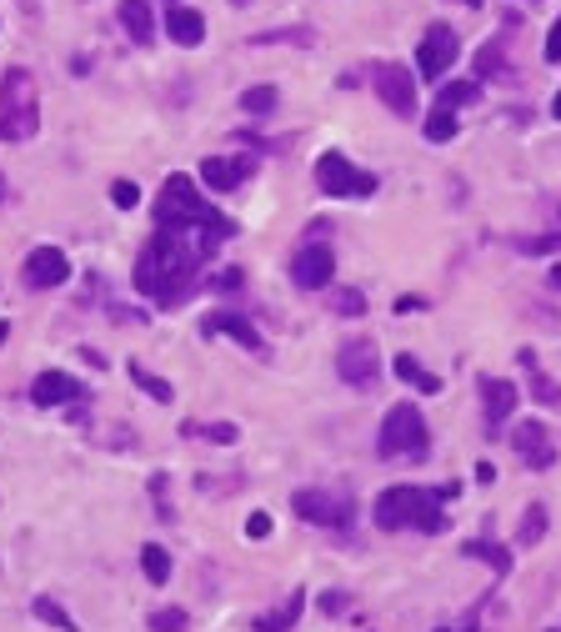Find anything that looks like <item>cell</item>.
Returning a JSON list of instances; mask_svg holds the SVG:
<instances>
[{
  "label": "cell",
  "instance_id": "14",
  "mask_svg": "<svg viewBox=\"0 0 561 632\" xmlns=\"http://www.w3.org/2000/svg\"><path fill=\"white\" fill-rule=\"evenodd\" d=\"M206 337H231V342H241L251 357H266V337L246 322L241 311H211V316H206Z\"/></svg>",
  "mask_w": 561,
  "mask_h": 632
},
{
  "label": "cell",
  "instance_id": "13",
  "mask_svg": "<svg viewBox=\"0 0 561 632\" xmlns=\"http://www.w3.org/2000/svg\"><path fill=\"white\" fill-rule=\"evenodd\" d=\"M511 452L526 462V472H551L556 467V447H551V432L541 422H521L511 432Z\"/></svg>",
  "mask_w": 561,
  "mask_h": 632
},
{
  "label": "cell",
  "instance_id": "16",
  "mask_svg": "<svg viewBox=\"0 0 561 632\" xmlns=\"http://www.w3.org/2000/svg\"><path fill=\"white\" fill-rule=\"evenodd\" d=\"M246 176H251V161H246V156H211V161L201 166V181H206L211 191H236Z\"/></svg>",
  "mask_w": 561,
  "mask_h": 632
},
{
  "label": "cell",
  "instance_id": "6",
  "mask_svg": "<svg viewBox=\"0 0 561 632\" xmlns=\"http://www.w3.org/2000/svg\"><path fill=\"white\" fill-rule=\"evenodd\" d=\"M316 186H321L326 196H336V201H356V196H371V191H376V176L361 171V166H351L341 151H326V156L316 161Z\"/></svg>",
  "mask_w": 561,
  "mask_h": 632
},
{
  "label": "cell",
  "instance_id": "28",
  "mask_svg": "<svg viewBox=\"0 0 561 632\" xmlns=\"http://www.w3.org/2000/svg\"><path fill=\"white\" fill-rule=\"evenodd\" d=\"M466 552H471V557H481V562H491V572H496V577H506V572H511L506 547H501V542H491V537H486V542H481V537H476V542H466Z\"/></svg>",
  "mask_w": 561,
  "mask_h": 632
},
{
  "label": "cell",
  "instance_id": "48",
  "mask_svg": "<svg viewBox=\"0 0 561 632\" xmlns=\"http://www.w3.org/2000/svg\"><path fill=\"white\" fill-rule=\"evenodd\" d=\"M231 6H246V0H231Z\"/></svg>",
  "mask_w": 561,
  "mask_h": 632
},
{
  "label": "cell",
  "instance_id": "37",
  "mask_svg": "<svg viewBox=\"0 0 561 632\" xmlns=\"http://www.w3.org/2000/svg\"><path fill=\"white\" fill-rule=\"evenodd\" d=\"M201 437H211L216 447H231V442H236V427H231V422H211Z\"/></svg>",
  "mask_w": 561,
  "mask_h": 632
},
{
  "label": "cell",
  "instance_id": "40",
  "mask_svg": "<svg viewBox=\"0 0 561 632\" xmlns=\"http://www.w3.org/2000/svg\"><path fill=\"white\" fill-rule=\"evenodd\" d=\"M421 306H426L421 296H396V311H401V316H406V311H421Z\"/></svg>",
  "mask_w": 561,
  "mask_h": 632
},
{
  "label": "cell",
  "instance_id": "30",
  "mask_svg": "<svg viewBox=\"0 0 561 632\" xmlns=\"http://www.w3.org/2000/svg\"><path fill=\"white\" fill-rule=\"evenodd\" d=\"M281 41H296V46H311L316 36H311L306 26H291V31H256V36H251V46H281Z\"/></svg>",
  "mask_w": 561,
  "mask_h": 632
},
{
  "label": "cell",
  "instance_id": "31",
  "mask_svg": "<svg viewBox=\"0 0 561 632\" xmlns=\"http://www.w3.org/2000/svg\"><path fill=\"white\" fill-rule=\"evenodd\" d=\"M526 377H531V397H536L541 407H561V387H556L551 377H541L536 367H526Z\"/></svg>",
  "mask_w": 561,
  "mask_h": 632
},
{
  "label": "cell",
  "instance_id": "24",
  "mask_svg": "<svg viewBox=\"0 0 561 632\" xmlns=\"http://www.w3.org/2000/svg\"><path fill=\"white\" fill-rule=\"evenodd\" d=\"M126 372H131V382H136L151 402H171V397H176V392H171V382H166V377H156V372H146L141 362H131Z\"/></svg>",
  "mask_w": 561,
  "mask_h": 632
},
{
  "label": "cell",
  "instance_id": "22",
  "mask_svg": "<svg viewBox=\"0 0 561 632\" xmlns=\"http://www.w3.org/2000/svg\"><path fill=\"white\" fill-rule=\"evenodd\" d=\"M396 377H401V382H411V387H421V392H441V377H431V372H426L411 352H401V357H396Z\"/></svg>",
  "mask_w": 561,
  "mask_h": 632
},
{
  "label": "cell",
  "instance_id": "9",
  "mask_svg": "<svg viewBox=\"0 0 561 632\" xmlns=\"http://www.w3.org/2000/svg\"><path fill=\"white\" fill-rule=\"evenodd\" d=\"M371 86H376V96H381L396 116H411V111H416V81L406 76V66L376 61V66H371Z\"/></svg>",
  "mask_w": 561,
  "mask_h": 632
},
{
  "label": "cell",
  "instance_id": "47",
  "mask_svg": "<svg viewBox=\"0 0 561 632\" xmlns=\"http://www.w3.org/2000/svg\"><path fill=\"white\" fill-rule=\"evenodd\" d=\"M171 6H181V0H166V11H171Z\"/></svg>",
  "mask_w": 561,
  "mask_h": 632
},
{
  "label": "cell",
  "instance_id": "39",
  "mask_svg": "<svg viewBox=\"0 0 561 632\" xmlns=\"http://www.w3.org/2000/svg\"><path fill=\"white\" fill-rule=\"evenodd\" d=\"M546 61H561V16H556V26L546 36Z\"/></svg>",
  "mask_w": 561,
  "mask_h": 632
},
{
  "label": "cell",
  "instance_id": "20",
  "mask_svg": "<svg viewBox=\"0 0 561 632\" xmlns=\"http://www.w3.org/2000/svg\"><path fill=\"white\" fill-rule=\"evenodd\" d=\"M301 607H306V592H291L281 607L261 612L251 627H256V632H291V627H296V617H301Z\"/></svg>",
  "mask_w": 561,
  "mask_h": 632
},
{
  "label": "cell",
  "instance_id": "29",
  "mask_svg": "<svg viewBox=\"0 0 561 632\" xmlns=\"http://www.w3.org/2000/svg\"><path fill=\"white\" fill-rule=\"evenodd\" d=\"M31 612H36L41 622H51L56 632H76V617H71V612H66L56 597H36V607H31Z\"/></svg>",
  "mask_w": 561,
  "mask_h": 632
},
{
  "label": "cell",
  "instance_id": "33",
  "mask_svg": "<svg viewBox=\"0 0 561 632\" xmlns=\"http://www.w3.org/2000/svg\"><path fill=\"white\" fill-rule=\"evenodd\" d=\"M451 136H456V116H451V111H431V116H426V141L441 146V141H451Z\"/></svg>",
  "mask_w": 561,
  "mask_h": 632
},
{
  "label": "cell",
  "instance_id": "4",
  "mask_svg": "<svg viewBox=\"0 0 561 632\" xmlns=\"http://www.w3.org/2000/svg\"><path fill=\"white\" fill-rule=\"evenodd\" d=\"M41 131V91L26 66H11L0 81V141H31Z\"/></svg>",
  "mask_w": 561,
  "mask_h": 632
},
{
  "label": "cell",
  "instance_id": "44",
  "mask_svg": "<svg viewBox=\"0 0 561 632\" xmlns=\"http://www.w3.org/2000/svg\"><path fill=\"white\" fill-rule=\"evenodd\" d=\"M551 111H556V121H561V91H556V106H551Z\"/></svg>",
  "mask_w": 561,
  "mask_h": 632
},
{
  "label": "cell",
  "instance_id": "25",
  "mask_svg": "<svg viewBox=\"0 0 561 632\" xmlns=\"http://www.w3.org/2000/svg\"><path fill=\"white\" fill-rule=\"evenodd\" d=\"M546 537V507L541 502H531L526 507V517H521V527H516V547H536Z\"/></svg>",
  "mask_w": 561,
  "mask_h": 632
},
{
  "label": "cell",
  "instance_id": "12",
  "mask_svg": "<svg viewBox=\"0 0 561 632\" xmlns=\"http://www.w3.org/2000/svg\"><path fill=\"white\" fill-rule=\"evenodd\" d=\"M336 372H341V382L346 387H376L381 382V357H376V347L371 342H346L341 352H336Z\"/></svg>",
  "mask_w": 561,
  "mask_h": 632
},
{
  "label": "cell",
  "instance_id": "19",
  "mask_svg": "<svg viewBox=\"0 0 561 632\" xmlns=\"http://www.w3.org/2000/svg\"><path fill=\"white\" fill-rule=\"evenodd\" d=\"M116 16H121V26H126V36L136 46H156V16H151L146 0H121Z\"/></svg>",
  "mask_w": 561,
  "mask_h": 632
},
{
  "label": "cell",
  "instance_id": "23",
  "mask_svg": "<svg viewBox=\"0 0 561 632\" xmlns=\"http://www.w3.org/2000/svg\"><path fill=\"white\" fill-rule=\"evenodd\" d=\"M141 572H146L156 587H166V577H171V552H166L161 542H146V547H141Z\"/></svg>",
  "mask_w": 561,
  "mask_h": 632
},
{
  "label": "cell",
  "instance_id": "26",
  "mask_svg": "<svg viewBox=\"0 0 561 632\" xmlns=\"http://www.w3.org/2000/svg\"><path fill=\"white\" fill-rule=\"evenodd\" d=\"M481 96V86L476 81H451V86H441V96H436V111H456V106H471Z\"/></svg>",
  "mask_w": 561,
  "mask_h": 632
},
{
  "label": "cell",
  "instance_id": "1",
  "mask_svg": "<svg viewBox=\"0 0 561 632\" xmlns=\"http://www.w3.org/2000/svg\"><path fill=\"white\" fill-rule=\"evenodd\" d=\"M201 261H206V251H201V241H191L186 231H171V226H161L146 246H141V256H136V291H146L151 301H161V306H181L196 286H201Z\"/></svg>",
  "mask_w": 561,
  "mask_h": 632
},
{
  "label": "cell",
  "instance_id": "36",
  "mask_svg": "<svg viewBox=\"0 0 561 632\" xmlns=\"http://www.w3.org/2000/svg\"><path fill=\"white\" fill-rule=\"evenodd\" d=\"M111 201H116L121 211H131V206L141 201V191H136V181H116V186H111Z\"/></svg>",
  "mask_w": 561,
  "mask_h": 632
},
{
  "label": "cell",
  "instance_id": "10",
  "mask_svg": "<svg viewBox=\"0 0 561 632\" xmlns=\"http://www.w3.org/2000/svg\"><path fill=\"white\" fill-rule=\"evenodd\" d=\"M331 271H336V256H331L326 241H306V246H296V256H291V281H296L301 291H321V286H331Z\"/></svg>",
  "mask_w": 561,
  "mask_h": 632
},
{
  "label": "cell",
  "instance_id": "38",
  "mask_svg": "<svg viewBox=\"0 0 561 632\" xmlns=\"http://www.w3.org/2000/svg\"><path fill=\"white\" fill-rule=\"evenodd\" d=\"M246 532H251V537H271V517H266V512H251V517H246Z\"/></svg>",
  "mask_w": 561,
  "mask_h": 632
},
{
  "label": "cell",
  "instance_id": "46",
  "mask_svg": "<svg viewBox=\"0 0 561 632\" xmlns=\"http://www.w3.org/2000/svg\"><path fill=\"white\" fill-rule=\"evenodd\" d=\"M6 337H11V327H6V322H0V342H6Z\"/></svg>",
  "mask_w": 561,
  "mask_h": 632
},
{
  "label": "cell",
  "instance_id": "5",
  "mask_svg": "<svg viewBox=\"0 0 561 632\" xmlns=\"http://www.w3.org/2000/svg\"><path fill=\"white\" fill-rule=\"evenodd\" d=\"M376 452H381V457H426V417H421V407L396 402V407L381 417Z\"/></svg>",
  "mask_w": 561,
  "mask_h": 632
},
{
  "label": "cell",
  "instance_id": "15",
  "mask_svg": "<svg viewBox=\"0 0 561 632\" xmlns=\"http://www.w3.org/2000/svg\"><path fill=\"white\" fill-rule=\"evenodd\" d=\"M86 397V382L71 377V372H41L31 382V402L36 407H66V402H81Z\"/></svg>",
  "mask_w": 561,
  "mask_h": 632
},
{
  "label": "cell",
  "instance_id": "17",
  "mask_svg": "<svg viewBox=\"0 0 561 632\" xmlns=\"http://www.w3.org/2000/svg\"><path fill=\"white\" fill-rule=\"evenodd\" d=\"M481 407H486V427H501L516 412V387L506 377H481Z\"/></svg>",
  "mask_w": 561,
  "mask_h": 632
},
{
  "label": "cell",
  "instance_id": "41",
  "mask_svg": "<svg viewBox=\"0 0 561 632\" xmlns=\"http://www.w3.org/2000/svg\"><path fill=\"white\" fill-rule=\"evenodd\" d=\"M476 482L491 487V482H496V467H491V462H476Z\"/></svg>",
  "mask_w": 561,
  "mask_h": 632
},
{
  "label": "cell",
  "instance_id": "2",
  "mask_svg": "<svg viewBox=\"0 0 561 632\" xmlns=\"http://www.w3.org/2000/svg\"><path fill=\"white\" fill-rule=\"evenodd\" d=\"M156 226H171V231H196V236H216V241H231L236 221L221 216L186 171H171L166 186H161V201H156Z\"/></svg>",
  "mask_w": 561,
  "mask_h": 632
},
{
  "label": "cell",
  "instance_id": "35",
  "mask_svg": "<svg viewBox=\"0 0 561 632\" xmlns=\"http://www.w3.org/2000/svg\"><path fill=\"white\" fill-rule=\"evenodd\" d=\"M336 311H341V316H361V311H366V291H356V286L336 291Z\"/></svg>",
  "mask_w": 561,
  "mask_h": 632
},
{
  "label": "cell",
  "instance_id": "21",
  "mask_svg": "<svg viewBox=\"0 0 561 632\" xmlns=\"http://www.w3.org/2000/svg\"><path fill=\"white\" fill-rule=\"evenodd\" d=\"M476 76L481 81H511V66H506V41H491L476 51Z\"/></svg>",
  "mask_w": 561,
  "mask_h": 632
},
{
  "label": "cell",
  "instance_id": "32",
  "mask_svg": "<svg viewBox=\"0 0 561 632\" xmlns=\"http://www.w3.org/2000/svg\"><path fill=\"white\" fill-rule=\"evenodd\" d=\"M186 627H191V617L181 607H156L151 612V632H186Z\"/></svg>",
  "mask_w": 561,
  "mask_h": 632
},
{
  "label": "cell",
  "instance_id": "18",
  "mask_svg": "<svg viewBox=\"0 0 561 632\" xmlns=\"http://www.w3.org/2000/svg\"><path fill=\"white\" fill-rule=\"evenodd\" d=\"M166 36L176 41V46H201L206 41V16L201 11H191V6H171L166 11Z\"/></svg>",
  "mask_w": 561,
  "mask_h": 632
},
{
  "label": "cell",
  "instance_id": "7",
  "mask_svg": "<svg viewBox=\"0 0 561 632\" xmlns=\"http://www.w3.org/2000/svg\"><path fill=\"white\" fill-rule=\"evenodd\" d=\"M456 56H461L456 31H451V26H426V36H421V46H416V71H421L426 81H441V76L456 66Z\"/></svg>",
  "mask_w": 561,
  "mask_h": 632
},
{
  "label": "cell",
  "instance_id": "3",
  "mask_svg": "<svg viewBox=\"0 0 561 632\" xmlns=\"http://www.w3.org/2000/svg\"><path fill=\"white\" fill-rule=\"evenodd\" d=\"M446 497L451 487H386L376 502H371V522L381 532H401V527H416V532H441L446 527Z\"/></svg>",
  "mask_w": 561,
  "mask_h": 632
},
{
  "label": "cell",
  "instance_id": "34",
  "mask_svg": "<svg viewBox=\"0 0 561 632\" xmlns=\"http://www.w3.org/2000/svg\"><path fill=\"white\" fill-rule=\"evenodd\" d=\"M516 251H526V256H551V251H561V231H551V236H531V241H516Z\"/></svg>",
  "mask_w": 561,
  "mask_h": 632
},
{
  "label": "cell",
  "instance_id": "27",
  "mask_svg": "<svg viewBox=\"0 0 561 632\" xmlns=\"http://www.w3.org/2000/svg\"><path fill=\"white\" fill-rule=\"evenodd\" d=\"M276 101H281L276 86H251V91H241V111H246V116H271Z\"/></svg>",
  "mask_w": 561,
  "mask_h": 632
},
{
  "label": "cell",
  "instance_id": "42",
  "mask_svg": "<svg viewBox=\"0 0 561 632\" xmlns=\"http://www.w3.org/2000/svg\"><path fill=\"white\" fill-rule=\"evenodd\" d=\"M6 191H11V181H6V171H0V201H6Z\"/></svg>",
  "mask_w": 561,
  "mask_h": 632
},
{
  "label": "cell",
  "instance_id": "8",
  "mask_svg": "<svg viewBox=\"0 0 561 632\" xmlns=\"http://www.w3.org/2000/svg\"><path fill=\"white\" fill-rule=\"evenodd\" d=\"M291 507L311 522V527H346L351 522V497H336V492H321V487H301L291 497Z\"/></svg>",
  "mask_w": 561,
  "mask_h": 632
},
{
  "label": "cell",
  "instance_id": "43",
  "mask_svg": "<svg viewBox=\"0 0 561 632\" xmlns=\"http://www.w3.org/2000/svg\"><path fill=\"white\" fill-rule=\"evenodd\" d=\"M551 286H556V291H561V266H551Z\"/></svg>",
  "mask_w": 561,
  "mask_h": 632
},
{
  "label": "cell",
  "instance_id": "45",
  "mask_svg": "<svg viewBox=\"0 0 561 632\" xmlns=\"http://www.w3.org/2000/svg\"><path fill=\"white\" fill-rule=\"evenodd\" d=\"M456 6H471V11H476V6H481V0H456Z\"/></svg>",
  "mask_w": 561,
  "mask_h": 632
},
{
  "label": "cell",
  "instance_id": "11",
  "mask_svg": "<svg viewBox=\"0 0 561 632\" xmlns=\"http://www.w3.org/2000/svg\"><path fill=\"white\" fill-rule=\"evenodd\" d=\"M21 281H26L31 291L66 286V281H71V261H66V251H61V246H36V251L26 256V266H21Z\"/></svg>",
  "mask_w": 561,
  "mask_h": 632
}]
</instances>
